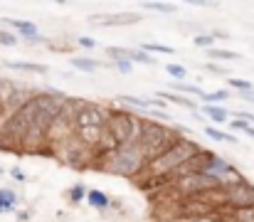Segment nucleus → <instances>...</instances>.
Listing matches in <instances>:
<instances>
[{
    "label": "nucleus",
    "mask_w": 254,
    "mask_h": 222,
    "mask_svg": "<svg viewBox=\"0 0 254 222\" xmlns=\"http://www.w3.org/2000/svg\"><path fill=\"white\" fill-rule=\"evenodd\" d=\"M242 99H245V101H254V89L252 91H245V94H242Z\"/></svg>",
    "instance_id": "34"
},
{
    "label": "nucleus",
    "mask_w": 254,
    "mask_h": 222,
    "mask_svg": "<svg viewBox=\"0 0 254 222\" xmlns=\"http://www.w3.org/2000/svg\"><path fill=\"white\" fill-rule=\"evenodd\" d=\"M77 42H79L82 47H86V50H94V47H96V40H91V37H77Z\"/></svg>",
    "instance_id": "31"
},
{
    "label": "nucleus",
    "mask_w": 254,
    "mask_h": 222,
    "mask_svg": "<svg viewBox=\"0 0 254 222\" xmlns=\"http://www.w3.org/2000/svg\"><path fill=\"white\" fill-rule=\"evenodd\" d=\"M205 114H207L215 124H225V121L230 119V114H227L222 106H205Z\"/></svg>",
    "instance_id": "18"
},
{
    "label": "nucleus",
    "mask_w": 254,
    "mask_h": 222,
    "mask_svg": "<svg viewBox=\"0 0 254 222\" xmlns=\"http://www.w3.org/2000/svg\"><path fill=\"white\" fill-rule=\"evenodd\" d=\"M156 96H163V101L178 104V106H185V109H195V104H192L190 99H183V96H178V94H173V91H158Z\"/></svg>",
    "instance_id": "15"
},
{
    "label": "nucleus",
    "mask_w": 254,
    "mask_h": 222,
    "mask_svg": "<svg viewBox=\"0 0 254 222\" xmlns=\"http://www.w3.org/2000/svg\"><path fill=\"white\" fill-rule=\"evenodd\" d=\"M227 84H230V86H235V89H240L242 94H245V91H252V89H254L252 81H247V79H232V76H227Z\"/></svg>",
    "instance_id": "26"
},
{
    "label": "nucleus",
    "mask_w": 254,
    "mask_h": 222,
    "mask_svg": "<svg viewBox=\"0 0 254 222\" xmlns=\"http://www.w3.org/2000/svg\"><path fill=\"white\" fill-rule=\"evenodd\" d=\"M227 200L237 208H254V185L250 183H235L230 185V193H227Z\"/></svg>",
    "instance_id": "8"
},
{
    "label": "nucleus",
    "mask_w": 254,
    "mask_h": 222,
    "mask_svg": "<svg viewBox=\"0 0 254 222\" xmlns=\"http://www.w3.org/2000/svg\"><path fill=\"white\" fill-rule=\"evenodd\" d=\"M5 22H7V25H12V27H15V30H17L20 35H25L27 40L37 37V27H35L32 22H27V20H12V17H7Z\"/></svg>",
    "instance_id": "11"
},
{
    "label": "nucleus",
    "mask_w": 254,
    "mask_h": 222,
    "mask_svg": "<svg viewBox=\"0 0 254 222\" xmlns=\"http://www.w3.org/2000/svg\"><path fill=\"white\" fill-rule=\"evenodd\" d=\"M106 55H109L114 62H121V60H126V62H128L131 50H128V47H106Z\"/></svg>",
    "instance_id": "20"
},
{
    "label": "nucleus",
    "mask_w": 254,
    "mask_h": 222,
    "mask_svg": "<svg viewBox=\"0 0 254 222\" xmlns=\"http://www.w3.org/2000/svg\"><path fill=\"white\" fill-rule=\"evenodd\" d=\"M10 70H20V72H35V74H47V65H35V62H5Z\"/></svg>",
    "instance_id": "12"
},
{
    "label": "nucleus",
    "mask_w": 254,
    "mask_h": 222,
    "mask_svg": "<svg viewBox=\"0 0 254 222\" xmlns=\"http://www.w3.org/2000/svg\"><path fill=\"white\" fill-rule=\"evenodd\" d=\"M207 57H210V60H220V62H232V60H240V55H237V52H230V50H217V47L207 50Z\"/></svg>",
    "instance_id": "16"
},
{
    "label": "nucleus",
    "mask_w": 254,
    "mask_h": 222,
    "mask_svg": "<svg viewBox=\"0 0 254 222\" xmlns=\"http://www.w3.org/2000/svg\"><path fill=\"white\" fill-rule=\"evenodd\" d=\"M195 153H200L197 144L192 141H185V139H178L170 148H166L161 155H156L151 163H148V173L153 170L156 175H166V173H173L178 170L180 165H185L188 160L195 158Z\"/></svg>",
    "instance_id": "3"
},
{
    "label": "nucleus",
    "mask_w": 254,
    "mask_h": 222,
    "mask_svg": "<svg viewBox=\"0 0 254 222\" xmlns=\"http://www.w3.org/2000/svg\"><path fill=\"white\" fill-rule=\"evenodd\" d=\"M82 198H86V188L82 183H77V185L69 190V200H72V203H79Z\"/></svg>",
    "instance_id": "28"
},
{
    "label": "nucleus",
    "mask_w": 254,
    "mask_h": 222,
    "mask_svg": "<svg viewBox=\"0 0 254 222\" xmlns=\"http://www.w3.org/2000/svg\"><path fill=\"white\" fill-rule=\"evenodd\" d=\"M128 62H131V65H133V62H141V65H156V57H148L143 50H131Z\"/></svg>",
    "instance_id": "21"
},
{
    "label": "nucleus",
    "mask_w": 254,
    "mask_h": 222,
    "mask_svg": "<svg viewBox=\"0 0 254 222\" xmlns=\"http://www.w3.org/2000/svg\"><path fill=\"white\" fill-rule=\"evenodd\" d=\"M141 15H133V12H124V15H109L106 20H99L96 25H133L138 22Z\"/></svg>",
    "instance_id": "10"
},
{
    "label": "nucleus",
    "mask_w": 254,
    "mask_h": 222,
    "mask_svg": "<svg viewBox=\"0 0 254 222\" xmlns=\"http://www.w3.org/2000/svg\"><path fill=\"white\" fill-rule=\"evenodd\" d=\"M146 7H148V10H158V12H166V15L175 12V5H168V2H146Z\"/></svg>",
    "instance_id": "27"
},
{
    "label": "nucleus",
    "mask_w": 254,
    "mask_h": 222,
    "mask_svg": "<svg viewBox=\"0 0 254 222\" xmlns=\"http://www.w3.org/2000/svg\"><path fill=\"white\" fill-rule=\"evenodd\" d=\"M101 136H111V148L133 144L138 136V121L128 114H109Z\"/></svg>",
    "instance_id": "6"
},
{
    "label": "nucleus",
    "mask_w": 254,
    "mask_h": 222,
    "mask_svg": "<svg viewBox=\"0 0 254 222\" xmlns=\"http://www.w3.org/2000/svg\"><path fill=\"white\" fill-rule=\"evenodd\" d=\"M15 45H17V37L12 32L0 30V47H15Z\"/></svg>",
    "instance_id": "30"
},
{
    "label": "nucleus",
    "mask_w": 254,
    "mask_h": 222,
    "mask_svg": "<svg viewBox=\"0 0 254 222\" xmlns=\"http://www.w3.org/2000/svg\"><path fill=\"white\" fill-rule=\"evenodd\" d=\"M10 175H12V178H15V180H20V183H22V180H25V173H22V170H20V168H12V170H10Z\"/></svg>",
    "instance_id": "33"
},
{
    "label": "nucleus",
    "mask_w": 254,
    "mask_h": 222,
    "mask_svg": "<svg viewBox=\"0 0 254 222\" xmlns=\"http://www.w3.org/2000/svg\"><path fill=\"white\" fill-rule=\"evenodd\" d=\"M220 183L215 180V178H210V175H205V173H190V175H183L180 178V188L185 190V193H192V195H197V193H202V190H210V188H217Z\"/></svg>",
    "instance_id": "7"
},
{
    "label": "nucleus",
    "mask_w": 254,
    "mask_h": 222,
    "mask_svg": "<svg viewBox=\"0 0 254 222\" xmlns=\"http://www.w3.org/2000/svg\"><path fill=\"white\" fill-rule=\"evenodd\" d=\"M143 168V153L138 144H124V146L114 148L109 153V163H106V170L109 173H116V175H136L138 170Z\"/></svg>",
    "instance_id": "5"
},
{
    "label": "nucleus",
    "mask_w": 254,
    "mask_h": 222,
    "mask_svg": "<svg viewBox=\"0 0 254 222\" xmlns=\"http://www.w3.org/2000/svg\"><path fill=\"white\" fill-rule=\"evenodd\" d=\"M235 220L237 222H254V208H237V210H235Z\"/></svg>",
    "instance_id": "25"
},
{
    "label": "nucleus",
    "mask_w": 254,
    "mask_h": 222,
    "mask_svg": "<svg viewBox=\"0 0 254 222\" xmlns=\"http://www.w3.org/2000/svg\"><path fill=\"white\" fill-rule=\"evenodd\" d=\"M200 99L205 101V106H215L217 101H227V99H230V91H227V89H220V91H207V94H202Z\"/></svg>",
    "instance_id": "14"
},
{
    "label": "nucleus",
    "mask_w": 254,
    "mask_h": 222,
    "mask_svg": "<svg viewBox=\"0 0 254 222\" xmlns=\"http://www.w3.org/2000/svg\"><path fill=\"white\" fill-rule=\"evenodd\" d=\"M205 134H207L210 139H215V141H227V144H237V136L222 134V131H217V129H212V126H207V129H205Z\"/></svg>",
    "instance_id": "22"
},
{
    "label": "nucleus",
    "mask_w": 254,
    "mask_h": 222,
    "mask_svg": "<svg viewBox=\"0 0 254 222\" xmlns=\"http://www.w3.org/2000/svg\"><path fill=\"white\" fill-rule=\"evenodd\" d=\"M170 89H175V91H183V94H192V96H202V94H205L200 86H195V84H185V81H175ZM175 91H173V94H175Z\"/></svg>",
    "instance_id": "19"
},
{
    "label": "nucleus",
    "mask_w": 254,
    "mask_h": 222,
    "mask_svg": "<svg viewBox=\"0 0 254 222\" xmlns=\"http://www.w3.org/2000/svg\"><path fill=\"white\" fill-rule=\"evenodd\" d=\"M141 50H143L146 55H148V52H161V55H173V52H175L173 47H168V45H158V42H146Z\"/></svg>",
    "instance_id": "23"
},
{
    "label": "nucleus",
    "mask_w": 254,
    "mask_h": 222,
    "mask_svg": "<svg viewBox=\"0 0 254 222\" xmlns=\"http://www.w3.org/2000/svg\"><path fill=\"white\" fill-rule=\"evenodd\" d=\"M106 119L109 114L96 106V104H82V109L74 114V129H77V136L86 141V144H99L101 141V134H104V126H106Z\"/></svg>",
    "instance_id": "4"
},
{
    "label": "nucleus",
    "mask_w": 254,
    "mask_h": 222,
    "mask_svg": "<svg viewBox=\"0 0 254 222\" xmlns=\"http://www.w3.org/2000/svg\"><path fill=\"white\" fill-rule=\"evenodd\" d=\"M86 203H89L91 208H96V210H106V208H109V203H111V198H109L104 190L91 188V190H86Z\"/></svg>",
    "instance_id": "9"
},
{
    "label": "nucleus",
    "mask_w": 254,
    "mask_h": 222,
    "mask_svg": "<svg viewBox=\"0 0 254 222\" xmlns=\"http://www.w3.org/2000/svg\"><path fill=\"white\" fill-rule=\"evenodd\" d=\"M178 139H175V131L168 129V126H163V124H156V121H143L141 126H138V136H136V144L141 148V153H143V158H156V155H161L166 148H170L175 144Z\"/></svg>",
    "instance_id": "2"
},
{
    "label": "nucleus",
    "mask_w": 254,
    "mask_h": 222,
    "mask_svg": "<svg viewBox=\"0 0 254 222\" xmlns=\"http://www.w3.org/2000/svg\"><path fill=\"white\" fill-rule=\"evenodd\" d=\"M131 67H133V65H131V62H126V60L116 62V70H119V72H124V74H128V72H131Z\"/></svg>",
    "instance_id": "32"
},
{
    "label": "nucleus",
    "mask_w": 254,
    "mask_h": 222,
    "mask_svg": "<svg viewBox=\"0 0 254 222\" xmlns=\"http://www.w3.org/2000/svg\"><path fill=\"white\" fill-rule=\"evenodd\" d=\"M67 99L64 94H40L22 101L2 124L0 139L5 144L27 146L32 139H40L64 111Z\"/></svg>",
    "instance_id": "1"
},
{
    "label": "nucleus",
    "mask_w": 254,
    "mask_h": 222,
    "mask_svg": "<svg viewBox=\"0 0 254 222\" xmlns=\"http://www.w3.org/2000/svg\"><path fill=\"white\" fill-rule=\"evenodd\" d=\"M69 65L74 67V70H79V72H96L99 70V62H94V60H84V57H69Z\"/></svg>",
    "instance_id": "13"
},
{
    "label": "nucleus",
    "mask_w": 254,
    "mask_h": 222,
    "mask_svg": "<svg viewBox=\"0 0 254 222\" xmlns=\"http://www.w3.org/2000/svg\"><path fill=\"white\" fill-rule=\"evenodd\" d=\"M192 42H195L197 47H207V50H212L215 37H212V35H197V37H192Z\"/></svg>",
    "instance_id": "29"
},
{
    "label": "nucleus",
    "mask_w": 254,
    "mask_h": 222,
    "mask_svg": "<svg viewBox=\"0 0 254 222\" xmlns=\"http://www.w3.org/2000/svg\"><path fill=\"white\" fill-rule=\"evenodd\" d=\"M166 72H168L175 81H183V79L188 76V70H185L183 65H166Z\"/></svg>",
    "instance_id": "24"
},
{
    "label": "nucleus",
    "mask_w": 254,
    "mask_h": 222,
    "mask_svg": "<svg viewBox=\"0 0 254 222\" xmlns=\"http://www.w3.org/2000/svg\"><path fill=\"white\" fill-rule=\"evenodd\" d=\"M17 205V195L12 190H0V213H7Z\"/></svg>",
    "instance_id": "17"
}]
</instances>
